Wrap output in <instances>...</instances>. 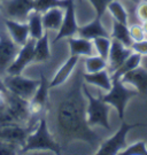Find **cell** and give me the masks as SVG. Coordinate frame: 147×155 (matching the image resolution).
<instances>
[{"label":"cell","instance_id":"24","mask_svg":"<svg viewBox=\"0 0 147 155\" xmlns=\"http://www.w3.org/2000/svg\"><path fill=\"white\" fill-rule=\"evenodd\" d=\"M142 54L136 53V52H132L130 55L128 56L125 61L123 62L113 74H112V78H119L121 79V77L126 74L128 71H130L132 69H136L137 67L140 66V62H142Z\"/></svg>","mask_w":147,"mask_h":155},{"label":"cell","instance_id":"21","mask_svg":"<svg viewBox=\"0 0 147 155\" xmlns=\"http://www.w3.org/2000/svg\"><path fill=\"white\" fill-rule=\"evenodd\" d=\"M83 78L86 84L94 85L106 92H108L112 89V77L109 76V72L106 69L97 72H84Z\"/></svg>","mask_w":147,"mask_h":155},{"label":"cell","instance_id":"16","mask_svg":"<svg viewBox=\"0 0 147 155\" xmlns=\"http://www.w3.org/2000/svg\"><path fill=\"white\" fill-rule=\"evenodd\" d=\"M121 82L123 84H131L135 86L138 93H147V69L142 67H137L128 71L121 77Z\"/></svg>","mask_w":147,"mask_h":155},{"label":"cell","instance_id":"29","mask_svg":"<svg viewBox=\"0 0 147 155\" xmlns=\"http://www.w3.org/2000/svg\"><path fill=\"white\" fill-rule=\"evenodd\" d=\"M93 45H94V48L97 51L98 55L102 56L104 59L107 60L110 45H112L110 37H98V38L93 39Z\"/></svg>","mask_w":147,"mask_h":155},{"label":"cell","instance_id":"2","mask_svg":"<svg viewBox=\"0 0 147 155\" xmlns=\"http://www.w3.org/2000/svg\"><path fill=\"white\" fill-rule=\"evenodd\" d=\"M31 150H48L55 154H61V146L51 133L48 122L44 116L38 120L36 127L30 131L21 153Z\"/></svg>","mask_w":147,"mask_h":155},{"label":"cell","instance_id":"10","mask_svg":"<svg viewBox=\"0 0 147 155\" xmlns=\"http://www.w3.org/2000/svg\"><path fill=\"white\" fill-rule=\"evenodd\" d=\"M35 44L36 39L30 38L24 45H22L15 60L11 66L8 67L6 75H22L23 70L27 68L31 62H33V54H35Z\"/></svg>","mask_w":147,"mask_h":155},{"label":"cell","instance_id":"26","mask_svg":"<svg viewBox=\"0 0 147 155\" xmlns=\"http://www.w3.org/2000/svg\"><path fill=\"white\" fill-rule=\"evenodd\" d=\"M107 9L112 14V16H113L115 21L123 23V24H128V18H129L128 12L125 11V8L123 7V5L121 4L120 1H117V0L110 1Z\"/></svg>","mask_w":147,"mask_h":155},{"label":"cell","instance_id":"28","mask_svg":"<svg viewBox=\"0 0 147 155\" xmlns=\"http://www.w3.org/2000/svg\"><path fill=\"white\" fill-rule=\"evenodd\" d=\"M68 0H35L33 1V9L44 13L53 7H65Z\"/></svg>","mask_w":147,"mask_h":155},{"label":"cell","instance_id":"39","mask_svg":"<svg viewBox=\"0 0 147 155\" xmlns=\"http://www.w3.org/2000/svg\"><path fill=\"white\" fill-rule=\"evenodd\" d=\"M132 1H133L135 4H138V2H139V0H132Z\"/></svg>","mask_w":147,"mask_h":155},{"label":"cell","instance_id":"6","mask_svg":"<svg viewBox=\"0 0 147 155\" xmlns=\"http://www.w3.org/2000/svg\"><path fill=\"white\" fill-rule=\"evenodd\" d=\"M140 125H144V124H142V123L128 124L125 122H122L120 129L116 131V133H115L114 136L100 144L95 154L98 155L119 154V152L123 150L126 147V134L129 133V131L137 127H140Z\"/></svg>","mask_w":147,"mask_h":155},{"label":"cell","instance_id":"14","mask_svg":"<svg viewBox=\"0 0 147 155\" xmlns=\"http://www.w3.org/2000/svg\"><path fill=\"white\" fill-rule=\"evenodd\" d=\"M132 52L133 51L131 50V47H126L119 40L112 38V45H110V50H109V54L107 58V63H108L107 67L109 68L110 72L113 74L125 61Z\"/></svg>","mask_w":147,"mask_h":155},{"label":"cell","instance_id":"15","mask_svg":"<svg viewBox=\"0 0 147 155\" xmlns=\"http://www.w3.org/2000/svg\"><path fill=\"white\" fill-rule=\"evenodd\" d=\"M5 28L7 32L9 33L12 39L16 43L18 46L24 45L30 38V31H29V25L28 22H20L11 18H5Z\"/></svg>","mask_w":147,"mask_h":155},{"label":"cell","instance_id":"27","mask_svg":"<svg viewBox=\"0 0 147 155\" xmlns=\"http://www.w3.org/2000/svg\"><path fill=\"white\" fill-rule=\"evenodd\" d=\"M108 66L107 60L100 55H91L87 56L84 61L85 72H97L102 69H106Z\"/></svg>","mask_w":147,"mask_h":155},{"label":"cell","instance_id":"22","mask_svg":"<svg viewBox=\"0 0 147 155\" xmlns=\"http://www.w3.org/2000/svg\"><path fill=\"white\" fill-rule=\"evenodd\" d=\"M51 58V48H49L48 33L45 31L43 36L39 39H36L35 44V54H33V62L42 63L46 62Z\"/></svg>","mask_w":147,"mask_h":155},{"label":"cell","instance_id":"19","mask_svg":"<svg viewBox=\"0 0 147 155\" xmlns=\"http://www.w3.org/2000/svg\"><path fill=\"white\" fill-rule=\"evenodd\" d=\"M65 16V7H53L48 11L42 13L43 25L46 31H59Z\"/></svg>","mask_w":147,"mask_h":155},{"label":"cell","instance_id":"37","mask_svg":"<svg viewBox=\"0 0 147 155\" xmlns=\"http://www.w3.org/2000/svg\"><path fill=\"white\" fill-rule=\"evenodd\" d=\"M142 29H144V32H145V35L147 36V21L142 22Z\"/></svg>","mask_w":147,"mask_h":155},{"label":"cell","instance_id":"8","mask_svg":"<svg viewBox=\"0 0 147 155\" xmlns=\"http://www.w3.org/2000/svg\"><path fill=\"white\" fill-rule=\"evenodd\" d=\"M5 102L8 111L14 117V120L18 124L22 125H30L31 122V114L29 110V101L25 99H22L15 94L11 92L5 93Z\"/></svg>","mask_w":147,"mask_h":155},{"label":"cell","instance_id":"36","mask_svg":"<svg viewBox=\"0 0 147 155\" xmlns=\"http://www.w3.org/2000/svg\"><path fill=\"white\" fill-rule=\"evenodd\" d=\"M0 92H2V93H6V92H7V89H6L5 84H4L2 77H0Z\"/></svg>","mask_w":147,"mask_h":155},{"label":"cell","instance_id":"32","mask_svg":"<svg viewBox=\"0 0 147 155\" xmlns=\"http://www.w3.org/2000/svg\"><path fill=\"white\" fill-rule=\"evenodd\" d=\"M91 2V5L93 6L97 17L101 18L102 15L105 14V12L107 11V7H108L109 2L113 1V0H89Z\"/></svg>","mask_w":147,"mask_h":155},{"label":"cell","instance_id":"7","mask_svg":"<svg viewBox=\"0 0 147 155\" xmlns=\"http://www.w3.org/2000/svg\"><path fill=\"white\" fill-rule=\"evenodd\" d=\"M49 82L43 72H40V83L33 97L29 100V110L31 117H42V114L47 110L49 102Z\"/></svg>","mask_w":147,"mask_h":155},{"label":"cell","instance_id":"40","mask_svg":"<svg viewBox=\"0 0 147 155\" xmlns=\"http://www.w3.org/2000/svg\"><path fill=\"white\" fill-rule=\"evenodd\" d=\"M144 1H147V0H144Z\"/></svg>","mask_w":147,"mask_h":155},{"label":"cell","instance_id":"34","mask_svg":"<svg viewBox=\"0 0 147 155\" xmlns=\"http://www.w3.org/2000/svg\"><path fill=\"white\" fill-rule=\"evenodd\" d=\"M131 50L142 55H147V39H142L140 41H133L131 45Z\"/></svg>","mask_w":147,"mask_h":155},{"label":"cell","instance_id":"12","mask_svg":"<svg viewBox=\"0 0 147 155\" xmlns=\"http://www.w3.org/2000/svg\"><path fill=\"white\" fill-rule=\"evenodd\" d=\"M78 31V24L76 21V11H75V4L74 0H68V4L65 7V16L61 24L59 31L56 32L54 38L55 41H59L60 39L69 38L77 35Z\"/></svg>","mask_w":147,"mask_h":155},{"label":"cell","instance_id":"30","mask_svg":"<svg viewBox=\"0 0 147 155\" xmlns=\"http://www.w3.org/2000/svg\"><path fill=\"white\" fill-rule=\"evenodd\" d=\"M122 155H147V145L146 141H137L136 144L126 146L122 150Z\"/></svg>","mask_w":147,"mask_h":155},{"label":"cell","instance_id":"4","mask_svg":"<svg viewBox=\"0 0 147 155\" xmlns=\"http://www.w3.org/2000/svg\"><path fill=\"white\" fill-rule=\"evenodd\" d=\"M136 95H138L137 90L128 89L124 86V84L121 82V79L112 78V89L105 95H100V97L105 102H107L109 106L114 107L119 114L120 120L123 121L126 104L131 98H133Z\"/></svg>","mask_w":147,"mask_h":155},{"label":"cell","instance_id":"35","mask_svg":"<svg viewBox=\"0 0 147 155\" xmlns=\"http://www.w3.org/2000/svg\"><path fill=\"white\" fill-rule=\"evenodd\" d=\"M137 15H138V18L142 21V22H145L147 21V1H139L138 2V7H137Z\"/></svg>","mask_w":147,"mask_h":155},{"label":"cell","instance_id":"11","mask_svg":"<svg viewBox=\"0 0 147 155\" xmlns=\"http://www.w3.org/2000/svg\"><path fill=\"white\" fill-rule=\"evenodd\" d=\"M33 1L35 0H7L2 4L5 18L27 22L30 13L33 11Z\"/></svg>","mask_w":147,"mask_h":155},{"label":"cell","instance_id":"25","mask_svg":"<svg viewBox=\"0 0 147 155\" xmlns=\"http://www.w3.org/2000/svg\"><path fill=\"white\" fill-rule=\"evenodd\" d=\"M110 37L113 39L119 40L120 43H122L126 47H131V45L133 43L130 37L128 24H123V23L117 22L115 20L114 23H113V31L110 33Z\"/></svg>","mask_w":147,"mask_h":155},{"label":"cell","instance_id":"5","mask_svg":"<svg viewBox=\"0 0 147 155\" xmlns=\"http://www.w3.org/2000/svg\"><path fill=\"white\" fill-rule=\"evenodd\" d=\"M2 81L8 92L28 101L33 97L40 83V78L31 79L23 77L22 75H5L2 76Z\"/></svg>","mask_w":147,"mask_h":155},{"label":"cell","instance_id":"17","mask_svg":"<svg viewBox=\"0 0 147 155\" xmlns=\"http://www.w3.org/2000/svg\"><path fill=\"white\" fill-rule=\"evenodd\" d=\"M78 61H79V56H69V59L59 68V70L55 72L53 78L49 81V87H56V86H60L62 84H65L71 77V75L75 72Z\"/></svg>","mask_w":147,"mask_h":155},{"label":"cell","instance_id":"9","mask_svg":"<svg viewBox=\"0 0 147 155\" xmlns=\"http://www.w3.org/2000/svg\"><path fill=\"white\" fill-rule=\"evenodd\" d=\"M21 46L12 39L7 30L0 32V77L5 76L8 67L15 60Z\"/></svg>","mask_w":147,"mask_h":155},{"label":"cell","instance_id":"20","mask_svg":"<svg viewBox=\"0 0 147 155\" xmlns=\"http://www.w3.org/2000/svg\"><path fill=\"white\" fill-rule=\"evenodd\" d=\"M77 35L79 37L90 39V40H93L98 37H110V35L107 32V30L104 28V25L101 23V18L97 16L92 22H90L86 25L78 27Z\"/></svg>","mask_w":147,"mask_h":155},{"label":"cell","instance_id":"1","mask_svg":"<svg viewBox=\"0 0 147 155\" xmlns=\"http://www.w3.org/2000/svg\"><path fill=\"white\" fill-rule=\"evenodd\" d=\"M83 74L75 69L74 78H69L60 86L49 89V102L46 111L52 116L56 133L55 140L60 146L72 140H81L91 146L101 141L87 124V102L83 92Z\"/></svg>","mask_w":147,"mask_h":155},{"label":"cell","instance_id":"13","mask_svg":"<svg viewBox=\"0 0 147 155\" xmlns=\"http://www.w3.org/2000/svg\"><path fill=\"white\" fill-rule=\"evenodd\" d=\"M31 130H32L31 127L22 125V124H12V125L1 127H0V139L8 141V143L17 144L23 147Z\"/></svg>","mask_w":147,"mask_h":155},{"label":"cell","instance_id":"31","mask_svg":"<svg viewBox=\"0 0 147 155\" xmlns=\"http://www.w3.org/2000/svg\"><path fill=\"white\" fill-rule=\"evenodd\" d=\"M21 146L13 143H8L0 139V155H14L21 154Z\"/></svg>","mask_w":147,"mask_h":155},{"label":"cell","instance_id":"33","mask_svg":"<svg viewBox=\"0 0 147 155\" xmlns=\"http://www.w3.org/2000/svg\"><path fill=\"white\" fill-rule=\"evenodd\" d=\"M129 32H130L132 41H140L142 39H145V36H146L144 32L142 25H139V24H132L129 28Z\"/></svg>","mask_w":147,"mask_h":155},{"label":"cell","instance_id":"23","mask_svg":"<svg viewBox=\"0 0 147 155\" xmlns=\"http://www.w3.org/2000/svg\"><path fill=\"white\" fill-rule=\"evenodd\" d=\"M28 25H29V31H30V37L33 39H39L44 33L45 29L43 25V18H42V13L33 9L27 20Z\"/></svg>","mask_w":147,"mask_h":155},{"label":"cell","instance_id":"18","mask_svg":"<svg viewBox=\"0 0 147 155\" xmlns=\"http://www.w3.org/2000/svg\"><path fill=\"white\" fill-rule=\"evenodd\" d=\"M68 45L70 55L77 56H91L94 55V45L93 40L83 38V37H69L68 38Z\"/></svg>","mask_w":147,"mask_h":155},{"label":"cell","instance_id":"3","mask_svg":"<svg viewBox=\"0 0 147 155\" xmlns=\"http://www.w3.org/2000/svg\"><path fill=\"white\" fill-rule=\"evenodd\" d=\"M83 92H84V95H85L87 101V105H86L87 124L91 127L99 125V127H105L106 130H110V125H109V120H108L109 105L101 99V97H99V98L93 97L92 93L87 89L85 82H84V85H83Z\"/></svg>","mask_w":147,"mask_h":155},{"label":"cell","instance_id":"38","mask_svg":"<svg viewBox=\"0 0 147 155\" xmlns=\"http://www.w3.org/2000/svg\"><path fill=\"white\" fill-rule=\"evenodd\" d=\"M1 9H2V2L0 1V11H1Z\"/></svg>","mask_w":147,"mask_h":155}]
</instances>
